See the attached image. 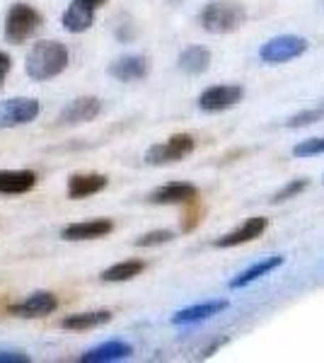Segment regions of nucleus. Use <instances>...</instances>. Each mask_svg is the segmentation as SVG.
<instances>
[{"mask_svg": "<svg viewBox=\"0 0 324 363\" xmlns=\"http://www.w3.org/2000/svg\"><path fill=\"white\" fill-rule=\"evenodd\" d=\"M68 66V49L61 42H37L25 58V70L32 80H51Z\"/></svg>", "mask_w": 324, "mask_h": 363, "instance_id": "obj_1", "label": "nucleus"}, {"mask_svg": "<svg viewBox=\"0 0 324 363\" xmlns=\"http://www.w3.org/2000/svg\"><path fill=\"white\" fill-rule=\"evenodd\" d=\"M247 22V10L238 3H228V0H216L208 3L201 13V25L211 34H230L238 32Z\"/></svg>", "mask_w": 324, "mask_h": 363, "instance_id": "obj_2", "label": "nucleus"}, {"mask_svg": "<svg viewBox=\"0 0 324 363\" xmlns=\"http://www.w3.org/2000/svg\"><path fill=\"white\" fill-rule=\"evenodd\" d=\"M39 27L41 15L37 10L27 3H15L5 17V39H8V44H25L29 37H34Z\"/></svg>", "mask_w": 324, "mask_h": 363, "instance_id": "obj_3", "label": "nucleus"}, {"mask_svg": "<svg viewBox=\"0 0 324 363\" xmlns=\"http://www.w3.org/2000/svg\"><path fill=\"white\" fill-rule=\"evenodd\" d=\"M194 148H196V140L189 133H174L172 138H167L164 143H155L148 148L145 153V162L148 165H169V162H177L181 157L191 155Z\"/></svg>", "mask_w": 324, "mask_h": 363, "instance_id": "obj_4", "label": "nucleus"}, {"mask_svg": "<svg viewBox=\"0 0 324 363\" xmlns=\"http://www.w3.org/2000/svg\"><path fill=\"white\" fill-rule=\"evenodd\" d=\"M310 49V42L305 37H296V34H284V37H274L262 46V61L279 66V63H288L293 58L303 56Z\"/></svg>", "mask_w": 324, "mask_h": 363, "instance_id": "obj_5", "label": "nucleus"}, {"mask_svg": "<svg viewBox=\"0 0 324 363\" xmlns=\"http://www.w3.org/2000/svg\"><path fill=\"white\" fill-rule=\"evenodd\" d=\"M41 112V104L32 97H13L0 102V128H15L34 121Z\"/></svg>", "mask_w": 324, "mask_h": 363, "instance_id": "obj_6", "label": "nucleus"}, {"mask_svg": "<svg viewBox=\"0 0 324 363\" xmlns=\"http://www.w3.org/2000/svg\"><path fill=\"white\" fill-rule=\"evenodd\" d=\"M245 87L242 85H213L199 97V107L203 112H223V109L235 107L238 102H242Z\"/></svg>", "mask_w": 324, "mask_h": 363, "instance_id": "obj_7", "label": "nucleus"}, {"mask_svg": "<svg viewBox=\"0 0 324 363\" xmlns=\"http://www.w3.org/2000/svg\"><path fill=\"white\" fill-rule=\"evenodd\" d=\"M102 112V102L97 97H78L73 102H68L58 114V126H75V124H87V121L97 119Z\"/></svg>", "mask_w": 324, "mask_h": 363, "instance_id": "obj_8", "label": "nucleus"}, {"mask_svg": "<svg viewBox=\"0 0 324 363\" xmlns=\"http://www.w3.org/2000/svg\"><path fill=\"white\" fill-rule=\"evenodd\" d=\"M199 199V189L186 182H169V184L157 186L148 196L150 203L155 206H174V203H194Z\"/></svg>", "mask_w": 324, "mask_h": 363, "instance_id": "obj_9", "label": "nucleus"}, {"mask_svg": "<svg viewBox=\"0 0 324 363\" xmlns=\"http://www.w3.org/2000/svg\"><path fill=\"white\" fill-rule=\"evenodd\" d=\"M58 308V298L54 294H49V291H37V294H32L27 298V301L17 303V306H10V315H15V318H46V315H51L54 310Z\"/></svg>", "mask_w": 324, "mask_h": 363, "instance_id": "obj_10", "label": "nucleus"}, {"mask_svg": "<svg viewBox=\"0 0 324 363\" xmlns=\"http://www.w3.org/2000/svg\"><path fill=\"white\" fill-rule=\"evenodd\" d=\"M269 220L264 216H255V218L245 220L238 230L228 233V235L218 238L213 242V247H220V250H228V247H238V245H245V242H252V240L262 238L264 230H267Z\"/></svg>", "mask_w": 324, "mask_h": 363, "instance_id": "obj_11", "label": "nucleus"}, {"mask_svg": "<svg viewBox=\"0 0 324 363\" xmlns=\"http://www.w3.org/2000/svg\"><path fill=\"white\" fill-rule=\"evenodd\" d=\"M150 70V63L145 56H121L116 58L114 63L109 66V75L116 80H121V83H133V80H143L145 75H148Z\"/></svg>", "mask_w": 324, "mask_h": 363, "instance_id": "obj_12", "label": "nucleus"}, {"mask_svg": "<svg viewBox=\"0 0 324 363\" xmlns=\"http://www.w3.org/2000/svg\"><path fill=\"white\" fill-rule=\"evenodd\" d=\"M114 230V223L109 218H97V220H85V223H70L63 228L61 238L68 242H78V240H99Z\"/></svg>", "mask_w": 324, "mask_h": 363, "instance_id": "obj_13", "label": "nucleus"}, {"mask_svg": "<svg viewBox=\"0 0 324 363\" xmlns=\"http://www.w3.org/2000/svg\"><path fill=\"white\" fill-rule=\"evenodd\" d=\"M230 303L225 298L220 301H206V303H199V306H189L179 313L172 315V325H194V322H201V320H208L213 315H220Z\"/></svg>", "mask_w": 324, "mask_h": 363, "instance_id": "obj_14", "label": "nucleus"}, {"mask_svg": "<svg viewBox=\"0 0 324 363\" xmlns=\"http://www.w3.org/2000/svg\"><path fill=\"white\" fill-rule=\"evenodd\" d=\"M131 354H133V347H131V344L114 339V342L99 344V347L90 349L87 354H82V356H80V361H82V363H111V361H123V359H128Z\"/></svg>", "mask_w": 324, "mask_h": 363, "instance_id": "obj_15", "label": "nucleus"}, {"mask_svg": "<svg viewBox=\"0 0 324 363\" xmlns=\"http://www.w3.org/2000/svg\"><path fill=\"white\" fill-rule=\"evenodd\" d=\"M37 184L32 169H3L0 172V194H27Z\"/></svg>", "mask_w": 324, "mask_h": 363, "instance_id": "obj_16", "label": "nucleus"}, {"mask_svg": "<svg viewBox=\"0 0 324 363\" xmlns=\"http://www.w3.org/2000/svg\"><path fill=\"white\" fill-rule=\"evenodd\" d=\"M95 13H97V10L87 8L85 3L73 0V3L68 5L66 13H63V17H61V25L66 27V32H70V34L87 32V29L92 27V22H95Z\"/></svg>", "mask_w": 324, "mask_h": 363, "instance_id": "obj_17", "label": "nucleus"}, {"mask_svg": "<svg viewBox=\"0 0 324 363\" xmlns=\"http://www.w3.org/2000/svg\"><path fill=\"white\" fill-rule=\"evenodd\" d=\"M281 264H284V257H267V259L257 262V264H252L250 269H245L242 274H238L233 281H230V289H245V286L255 284L257 279L267 277V274H271L274 269H279Z\"/></svg>", "mask_w": 324, "mask_h": 363, "instance_id": "obj_18", "label": "nucleus"}, {"mask_svg": "<svg viewBox=\"0 0 324 363\" xmlns=\"http://www.w3.org/2000/svg\"><path fill=\"white\" fill-rule=\"evenodd\" d=\"M107 186L104 174H73L68 179V196L70 199H87Z\"/></svg>", "mask_w": 324, "mask_h": 363, "instance_id": "obj_19", "label": "nucleus"}, {"mask_svg": "<svg viewBox=\"0 0 324 363\" xmlns=\"http://www.w3.org/2000/svg\"><path fill=\"white\" fill-rule=\"evenodd\" d=\"M211 66V51L206 46H189L181 51L179 56V68L189 75H201Z\"/></svg>", "mask_w": 324, "mask_h": 363, "instance_id": "obj_20", "label": "nucleus"}, {"mask_svg": "<svg viewBox=\"0 0 324 363\" xmlns=\"http://www.w3.org/2000/svg\"><path fill=\"white\" fill-rule=\"evenodd\" d=\"M111 320V313L109 310H97V313H75V315H68L63 318V330H95V327H102L107 325Z\"/></svg>", "mask_w": 324, "mask_h": 363, "instance_id": "obj_21", "label": "nucleus"}, {"mask_svg": "<svg viewBox=\"0 0 324 363\" xmlns=\"http://www.w3.org/2000/svg\"><path fill=\"white\" fill-rule=\"evenodd\" d=\"M143 269H145V264H143V262H138V259L119 262V264L104 269V272H102V281H107V284H121V281H131V279L138 277Z\"/></svg>", "mask_w": 324, "mask_h": 363, "instance_id": "obj_22", "label": "nucleus"}, {"mask_svg": "<svg viewBox=\"0 0 324 363\" xmlns=\"http://www.w3.org/2000/svg\"><path fill=\"white\" fill-rule=\"evenodd\" d=\"M322 119H324V107H315V109H305V112L291 116V119L286 121V126L288 128H303V126H310V124L322 121Z\"/></svg>", "mask_w": 324, "mask_h": 363, "instance_id": "obj_23", "label": "nucleus"}, {"mask_svg": "<svg viewBox=\"0 0 324 363\" xmlns=\"http://www.w3.org/2000/svg\"><path fill=\"white\" fill-rule=\"evenodd\" d=\"M293 155H296V157H315V155H324V136L300 140L296 148H293Z\"/></svg>", "mask_w": 324, "mask_h": 363, "instance_id": "obj_24", "label": "nucleus"}, {"mask_svg": "<svg viewBox=\"0 0 324 363\" xmlns=\"http://www.w3.org/2000/svg\"><path fill=\"white\" fill-rule=\"evenodd\" d=\"M174 240V233L172 230H152L148 235H140L135 240V247H157V245H164V242H172Z\"/></svg>", "mask_w": 324, "mask_h": 363, "instance_id": "obj_25", "label": "nucleus"}, {"mask_svg": "<svg viewBox=\"0 0 324 363\" xmlns=\"http://www.w3.org/2000/svg\"><path fill=\"white\" fill-rule=\"evenodd\" d=\"M308 189V179H293L291 184H286L281 191H276L274 199H271V203H281V201H288V199L298 196L300 191Z\"/></svg>", "mask_w": 324, "mask_h": 363, "instance_id": "obj_26", "label": "nucleus"}, {"mask_svg": "<svg viewBox=\"0 0 324 363\" xmlns=\"http://www.w3.org/2000/svg\"><path fill=\"white\" fill-rule=\"evenodd\" d=\"M0 363H29V356L22 351H0Z\"/></svg>", "mask_w": 324, "mask_h": 363, "instance_id": "obj_27", "label": "nucleus"}, {"mask_svg": "<svg viewBox=\"0 0 324 363\" xmlns=\"http://www.w3.org/2000/svg\"><path fill=\"white\" fill-rule=\"evenodd\" d=\"M10 66H13V61H10V56L5 54V51H0V87H3L5 78H8Z\"/></svg>", "mask_w": 324, "mask_h": 363, "instance_id": "obj_28", "label": "nucleus"}, {"mask_svg": "<svg viewBox=\"0 0 324 363\" xmlns=\"http://www.w3.org/2000/svg\"><path fill=\"white\" fill-rule=\"evenodd\" d=\"M80 3H85L87 8H92V10H97V8H102L107 0H80Z\"/></svg>", "mask_w": 324, "mask_h": 363, "instance_id": "obj_29", "label": "nucleus"}, {"mask_svg": "<svg viewBox=\"0 0 324 363\" xmlns=\"http://www.w3.org/2000/svg\"><path fill=\"white\" fill-rule=\"evenodd\" d=\"M322 182H324V177H322Z\"/></svg>", "mask_w": 324, "mask_h": 363, "instance_id": "obj_30", "label": "nucleus"}]
</instances>
